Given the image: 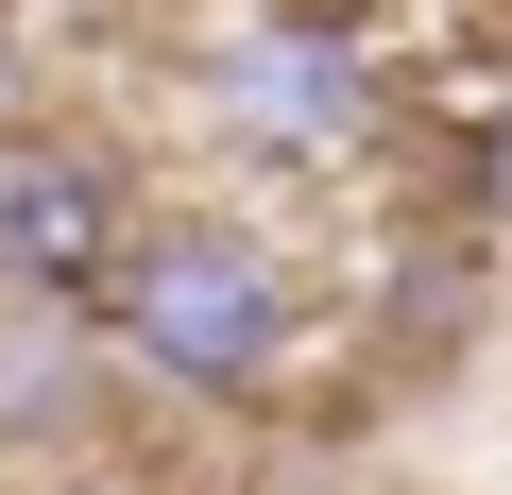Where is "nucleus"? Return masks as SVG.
I'll use <instances>...</instances> for the list:
<instances>
[{
	"mask_svg": "<svg viewBox=\"0 0 512 495\" xmlns=\"http://www.w3.org/2000/svg\"><path fill=\"white\" fill-rule=\"evenodd\" d=\"M120 257V171L103 154H0V291H103Z\"/></svg>",
	"mask_w": 512,
	"mask_h": 495,
	"instance_id": "7ed1b4c3",
	"label": "nucleus"
},
{
	"mask_svg": "<svg viewBox=\"0 0 512 495\" xmlns=\"http://www.w3.org/2000/svg\"><path fill=\"white\" fill-rule=\"evenodd\" d=\"M205 103H222V137H256V154H359L376 137V52L342 35V18H256V35H222L205 52Z\"/></svg>",
	"mask_w": 512,
	"mask_h": 495,
	"instance_id": "f03ea898",
	"label": "nucleus"
},
{
	"mask_svg": "<svg viewBox=\"0 0 512 495\" xmlns=\"http://www.w3.org/2000/svg\"><path fill=\"white\" fill-rule=\"evenodd\" d=\"M103 325L171 393H274L291 342H308V291H291L274 239H239V222H137L103 257Z\"/></svg>",
	"mask_w": 512,
	"mask_h": 495,
	"instance_id": "f257e3e1",
	"label": "nucleus"
},
{
	"mask_svg": "<svg viewBox=\"0 0 512 495\" xmlns=\"http://www.w3.org/2000/svg\"><path fill=\"white\" fill-rule=\"evenodd\" d=\"M69 393H86V342L52 325V291H18V308H0V444H52Z\"/></svg>",
	"mask_w": 512,
	"mask_h": 495,
	"instance_id": "20e7f679",
	"label": "nucleus"
}]
</instances>
